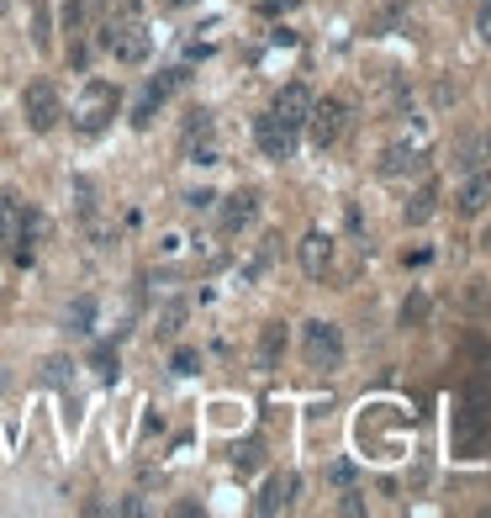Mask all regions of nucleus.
Instances as JSON below:
<instances>
[{
    "label": "nucleus",
    "instance_id": "obj_1",
    "mask_svg": "<svg viewBox=\"0 0 491 518\" xmlns=\"http://www.w3.org/2000/svg\"><path fill=\"white\" fill-rule=\"evenodd\" d=\"M301 354H307V370H338V365H343V339H338V328L323 323V318H312V323L301 328Z\"/></svg>",
    "mask_w": 491,
    "mask_h": 518
},
{
    "label": "nucleus",
    "instance_id": "obj_2",
    "mask_svg": "<svg viewBox=\"0 0 491 518\" xmlns=\"http://www.w3.org/2000/svg\"><path fill=\"white\" fill-rule=\"evenodd\" d=\"M96 43H101L106 54H116L122 64H143V58L154 54V38H148L138 21H106V27L96 32Z\"/></svg>",
    "mask_w": 491,
    "mask_h": 518
},
{
    "label": "nucleus",
    "instance_id": "obj_3",
    "mask_svg": "<svg viewBox=\"0 0 491 518\" xmlns=\"http://www.w3.org/2000/svg\"><path fill=\"white\" fill-rule=\"evenodd\" d=\"M116 85H106V80H96V85H85V96H80V106H74V127L85 132V138H96L101 127L111 122V112H116Z\"/></svg>",
    "mask_w": 491,
    "mask_h": 518
},
{
    "label": "nucleus",
    "instance_id": "obj_4",
    "mask_svg": "<svg viewBox=\"0 0 491 518\" xmlns=\"http://www.w3.org/2000/svg\"><path fill=\"white\" fill-rule=\"evenodd\" d=\"M21 116H27L32 132H54V127H58L63 106H58V90L48 85V80H32V85L21 90Z\"/></svg>",
    "mask_w": 491,
    "mask_h": 518
},
{
    "label": "nucleus",
    "instance_id": "obj_5",
    "mask_svg": "<svg viewBox=\"0 0 491 518\" xmlns=\"http://www.w3.org/2000/svg\"><path fill=\"white\" fill-rule=\"evenodd\" d=\"M185 74H190V69H180V64H174V69H164V74H154V80H148V90L138 96L132 127H148V122H154V112H159L164 101H169V96H174V90L185 85Z\"/></svg>",
    "mask_w": 491,
    "mask_h": 518
},
{
    "label": "nucleus",
    "instance_id": "obj_6",
    "mask_svg": "<svg viewBox=\"0 0 491 518\" xmlns=\"http://www.w3.org/2000/svg\"><path fill=\"white\" fill-rule=\"evenodd\" d=\"M343 116H349V106L343 101H312V112H307V127H312V143L317 149H327V143H338V132H343Z\"/></svg>",
    "mask_w": 491,
    "mask_h": 518
},
{
    "label": "nucleus",
    "instance_id": "obj_7",
    "mask_svg": "<svg viewBox=\"0 0 491 518\" xmlns=\"http://www.w3.org/2000/svg\"><path fill=\"white\" fill-rule=\"evenodd\" d=\"M254 138H259V149H265L270 159H291V154H296V127H285L280 116H259V122H254Z\"/></svg>",
    "mask_w": 491,
    "mask_h": 518
},
{
    "label": "nucleus",
    "instance_id": "obj_8",
    "mask_svg": "<svg viewBox=\"0 0 491 518\" xmlns=\"http://www.w3.org/2000/svg\"><path fill=\"white\" fill-rule=\"evenodd\" d=\"M291 503H296V471H275L265 492L254 497V514H285Z\"/></svg>",
    "mask_w": 491,
    "mask_h": 518
},
{
    "label": "nucleus",
    "instance_id": "obj_9",
    "mask_svg": "<svg viewBox=\"0 0 491 518\" xmlns=\"http://www.w3.org/2000/svg\"><path fill=\"white\" fill-rule=\"evenodd\" d=\"M307 112H312V90H307V85H285V90L275 96V106H270V116H280L285 127H301Z\"/></svg>",
    "mask_w": 491,
    "mask_h": 518
},
{
    "label": "nucleus",
    "instance_id": "obj_10",
    "mask_svg": "<svg viewBox=\"0 0 491 518\" xmlns=\"http://www.w3.org/2000/svg\"><path fill=\"white\" fill-rule=\"evenodd\" d=\"M491 207V174L481 170V174H470L465 185H460V196H454V212L460 217H481Z\"/></svg>",
    "mask_w": 491,
    "mask_h": 518
},
{
    "label": "nucleus",
    "instance_id": "obj_11",
    "mask_svg": "<svg viewBox=\"0 0 491 518\" xmlns=\"http://www.w3.org/2000/svg\"><path fill=\"white\" fill-rule=\"evenodd\" d=\"M254 217H259V196L254 191H238V196L222 201V233H243Z\"/></svg>",
    "mask_w": 491,
    "mask_h": 518
},
{
    "label": "nucleus",
    "instance_id": "obj_12",
    "mask_svg": "<svg viewBox=\"0 0 491 518\" xmlns=\"http://www.w3.org/2000/svg\"><path fill=\"white\" fill-rule=\"evenodd\" d=\"M327 254H333V238H327V233H307V238L296 243V259H301V270H307L312 281L327 270Z\"/></svg>",
    "mask_w": 491,
    "mask_h": 518
},
{
    "label": "nucleus",
    "instance_id": "obj_13",
    "mask_svg": "<svg viewBox=\"0 0 491 518\" xmlns=\"http://www.w3.org/2000/svg\"><path fill=\"white\" fill-rule=\"evenodd\" d=\"M376 170L385 174V180H396V174H412V170H423V149H412V143H391L381 154V165Z\"/></svg>",
    "mask_w": 491,
    "mask_h": 518
},
{
    "label": "nucleus",
    "instance_id": "obj_14",
    "mask_svg": "<svg viewBox=\"0 0 491 518\" xmlns=\"http://www.w3.org/2000/svg\"><path fill=\"white\" fill-rule=\"evenodd\" d=\"M280 354H285V323H265V328H259V349H254L259 370H275Z\"/></svg>",
    "mask_w": 491,
    "mask_h": 518
},
{
    "label": "nucleus",
    "instance_id": "obj_15",
    "mask_svg": "<svg viewBox=\"0 0 491 518\" xmlns=\"http://www.w3.org/2000/svg\"><path fill=\"white\" fill-rule=\"evenodd\" d=\"M434 212H438V185H434V180H423V185H418V196H412V207H407V223H412V228H423Z\"/></svg>",
    "mask_w": 491,
    "mask_h": 518
},
{
    "label": "nucleus",
    "instance_id": "obj_16",
    "mask_svg": "<svg viewBox=\"0 0 491 518\" xmlns=\"http://www.w3.org/2000/svg\"><path fill=\"white\" fill-rule=\"evenodd\" d=\"M428 312H434L428 291H412V296L402 301V328H423V323H428Z\"/></svg>",
    "mask_w": 491,
    "mask_h": 518
},
{
    "label": "nucleus",
    "instance_id": "obj_17",
    "mask_svg": "<svg viewBox=\"0 0 491 518\" xmlns=\"http://www.w3.org/2000/svg\"><path fill=\"white\" fill-rule=\"evenodd\" d=\"M96 323V296H74L69 301V334H90Z\"/></svg>",
    "mask_w": 491,
    "mask_h": 518
},
{
    "label": "nucleus",
    "instance_id": "obj_18",
    "mask_svg": "<svg viewBox=\"0 0 491 518\" xmlns=\"http://www.w3.org/2000/svg\"><path fill=\"white\" fill-rule=\"evenodd\" d=\"M259 461H265V445H259V439H243V445H233V471H238V476H249V471H254Z\"/></svg>",
    "mask_w": 491,
    "mask_h": 518
},
{
    "label": "nucleus",
    "instance_id": "obj_19",
    "mask_svg": "<svg viewBox=\"0 0 491 518\" xmlns=\"http://www.w3.org/2000/svg\"><path fill=\"white\" fill-rule=\"evenodd\" d=\"M32 43H38V48H43V54H48V48H54V32H48V5H43V0H38V5H32Z\"/></svg>",
    "mask_w": 491,
    "mask_h": 518
},
{
    "label": "nucleus",
    "instance_id": "obj_20",
    "mask_svg": "<svg viewBox=\"0 0 491 518\" xmlns=\"http://www.w3.org/2000/svg\"><path fill=\"white\" fill-rule=\"evenodd\" d=\"M212 138V112H190L185 116V143H207Z\"/></svg>",
    "mask_w": 491,
    "mask_h": 518
},
{
    "label": "nucleus",
    "instance_id": "obj_21",
    "mask_svg": "<svg viewBox=\"0 0 491 518\" xmlns=\"http://www.w3.org/2000/svg\"><path fill=\"white\" fill-rule=\"evenodd\" d=\"M85 16H90V0H69V5H63V32H80Z\"/></svg>",
    "mask_w": 491,
    "mask_h": 518
},
{
    "label": "nucleus",
    "instance_id": "obj_22",
    "mask_svg": "<svg viewBox=\"0 0 491 518\" xmlns=\"http://www.w3.org/2000/svg\"><path fill=\"white\" fill-rule=\"evenodd\" d=\"M169 370H174V376H196V370H201V354H196V349H174Z\"/></svg>",
    "mask_w": 491,
    "mask_h": 518
},
{
    "label": "nucleus",
    "instance_id": "obj_23",
    "mask_svg": "<svg viewBox=\"0 0 491 518\" xmlns=\"http://www.w3.org/2000/svg\"><path fill=\"white\" fill-rule=\"evenodd\" d=\"M143 11V0H111V21H132Z\"/></svg>",
    "mask_w": 491,
    "mask_h": 518
},
{
    "label": "nucleus",
    "instance_id": "obj_24",
    "mask_svg": "<svg viewBox=\"0 0 491 518\" xmlns=\"http://www.w3.org/2000/svg\"><path fill=\"white\" fill-rule=\"evenodd\" d=\"M43 381L63 386V381H69V360H48V365H43Z\"/></svg>",
    "mask_w": 491,
    "mask_h": 518
},
{
    "label": "nucleus",
    "instance_id": "obj_25",
    "mask_svg": "<svg viewBox=\"0 0 491 518\" xmlns=\"http://www.w3.org/2000/svg\"><path fill=\"white\" fill-rule=\"evenodd\" d=\"M180 318H185V307H169V312L159 318V328H154V334H164V339H169V334L180 328Z\"/></svg>",
    "mask_w": 491,
    "mask_h": 518
},
{
    "label": "nucleus",
    "instance_id": "obj_26",
    "mask_svg": "<svg viewBox=\"0 0 491 518\" xmlns=\"http://www.w3.org/2000/svg\"><path fill=\"white\" fill-rule=\"evenodd\" d=\"M96 370H101L106 381H116V354H111V349H96Z\"/></svg>",
    "mask_w": 491,
    "mask_h": 518
},
{
    "label": "nucleus",
    "instance_id": "obj_27",
    "mask_svg": "<svg viewBox=\"0 0 491 518\" xmlns=\"http://www.w3.org/2000/svg\"><path fill=\"white\" fill-rule=\"evenodd\" d=\"M476 32H481V43H491V0H481V11H476Z\"/></svg>",
    "mask_w": 491,
    "mask_h": 518
},
{
    "label": "nucleus",
    "instance_id": "obj_28",
    "mask_svg": "<svg viewBox=\"0 0 491 518\" xmlns=\"http://www.w3.org/2000/svg\"><path fill=\"white\" fill-rule=\"evenodd\" d=\"M296 0H265V16H275V11H291Z\"/></svg>",
    "mask_w": 491,
    "mask_h": 518
},
{
    "label": "nucleus",
    "instance_id": "obj_29",
    "mask_svg": "<svg viewBox=\"0 0 491 518\" xmlns=\"http://www.w3.org/2000/svg\"><path fill=\"white\" fill-rule=\"evenodd\" d=\"M481 249H487V254H491V223H487V228H481Z\"/></svg>",
    "mask_w": 491,
    "mask_h": 518
},
{
    "label": "nucleus",
    "instance_id": "obj_30",
    "mask_svg": "<svg viewBox=\"0 0 491 518\" xmlns=\"http://www.w3.org/2000/svg\"><path fill=\"white\" fill-rule=\"evenodd\" d=\"M169 5H190V0H169Z\"/></svg>",
    "mask_w": 491,
    "mask_h": 518
},
{
    "label": "nucleus",
    "instance_id": "obj_31",
    "mask_svg": "<svg viewBox=\"0 0 491 518\" xmlns=\"http://www.w3.org/2000/svg\"><path fill=\"white\" fill-rule=\"evenodd\" d=\"M5 5H11V0H0V16H5Z\"/></svg>",
    "mask_w": 491,
    "mask_h": 518
}]
</instances>
